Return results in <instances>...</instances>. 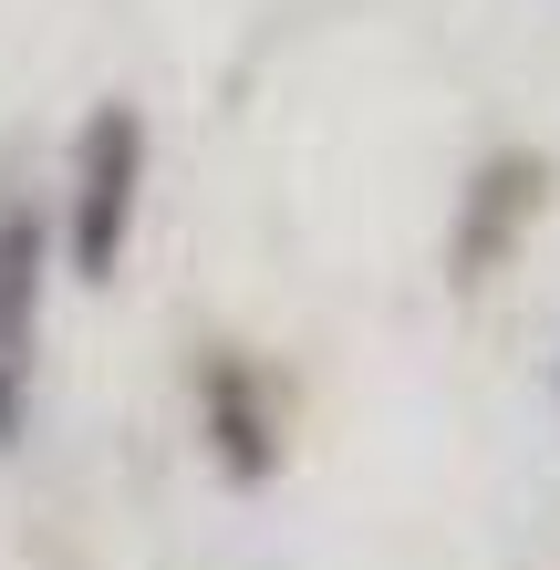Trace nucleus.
Masks as SVG:
<instances>
[{
  "mask_svg": "<svg viewBox=\"0 0 560 570\" xmlns=\"http://www.w3.org/2000/svg\"><path fill=\"white\" fill-rule=\"evenodd\" d=\"M136 177H146V125H136V105H105L83 125V166H73V249L94 281L115 271L125 228H136Z\"/></svg>",
  "mask_w": 560,
  "mask_h": 570,
  "instance_id": "nucleus-1",
  "label": "nucleus"
}]
</instances>
